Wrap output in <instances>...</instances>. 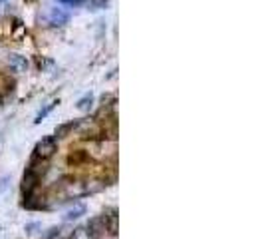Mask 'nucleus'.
I'll return each instance as SVG.
<instances>
[{"label":"nucleus","instance_id":"f257e3e1","mask_svg":"<svg viewBox=\"0 0 264 239\" xmlns=\"http://www.w3.org/2000/svg\"><path fill=\"white\" fill-rule=\"evenodd\" d=\"M44 18L50 26H64V24L70 22V12H68V8H64L60 4H54V6L46 8Z\"/></svg>","mask_w":264,"mask_h":239},{"label":"nucleus","instance_id":"f03ea898","mask_svg":"<svg viewBox=\"0 0 264 239\" xmlns=\"http://www.w3.org/2000/svg\"><path fill=\"white\" fill-rule=\"evenodd\" d=\"M54 152H56V138H52V136L40 140L38 146H36V156L38 158H50V156H54Z\"/></svg>","mask_w":264,"mask_h":239},{"label":"nucleus","instance_id":"7ed1b4c3","mask_svg":"<svg viewBox=\"0 0 264 239\" xmlns=\"http://www.w3.org/2000/svg\"><path fill=\"white\" fill-rule=\"evenodd\" d=\"M8 64L16 72H26L28 70V60H26V56H20V54H10L8 56Z\"/></svg>","mask_w":264,"mask_h":239},{"label":"nucleus","instance_id":"20e7f679","mask_svg":"<svg viewBox=\"0 0 264 239\" xmlns=\"http://www.w3.org/2000/svg\"><path fill=\"white\" fill-rule=\"evenodd\" d=\"M58 104H60V100H52V102H50L46 108H42V110L36 114V120H34V124H40V122H42V120H44V118H46V116H48V114H50V112H52V110H54Z\"/></svg>","mask_w":264,"mask_h":239},{"label":"nucleus","instance_id":"39448f33","mask_svg":"<svg viewBox=\"0 0 264 239\" xmlns=\"http://www.w3.org/2000/svg\"><path fill=\"white\" fill-rule=\"evenodd\" d=\"M86 214V206H78V208H74V210H70L68 214H66V222H74V220H80L82 216Z\"/></svg>","mask_w":264,"mask_h":239},{"label":"nucleus","instance_id":"423d86ee","mask_svg":"<svg viewBox=\"0 0 264 239\" xmlns=\"http://www.w3.org/2000/svg\"><path fill=\"white\" fill-rule=\"evenodd\" d=\"M54 2L64 6V8H80V6L88 4V0H54Z\"/></svg>","mask_w":264,"mask_h":239},{"label":"nucleus","instance_id":"0eeeda50","mask_svg":"<svg viewBox=\"0 0 264 239\" xmlns=\"http://www.w3.org/2000/svg\"><path fill=\"white\" fill-rule=\"evenodd\" d=\"M92 104H94V96H92V94H86L82 100H78V110L86 112V110L92 108Z\"/></svg>","mask_w":264,"mask_h":239},{"label":"nucleus","instance_id":"6e6552de","mask_svg":"<svg viewBox=\"0 0 264 239\" xmlns=\"http://www.w3.org/2000/svg\"><path fill=\"white\" fill-rule=\"evenodd\" d=\"M40 228H42V226L34 222V224H28L24 230H26V234H28V236H32V234H36V230H40Z\"/></svg>","mask_w":264,"mask_h":239},{"label":"nucleus","instance_id":"1a4fd4ad","mask_svg":"<svg viewBox=\"0 0 264 239\" xmlns=\"http://www.w3.org/2000/svg\"><path fill=\"white\" fill-rule=\"evenodd\" d=\"M8 182H10V178H8V176L0 178V194H2V192H4L6 188H8Z\"/></svg>","mask_w":264,"mask_h":239},{"label":"nucleus","instance_id":"9d476101","mask_svg":"<svg viewBox=\"0 0 264 239\" xmlns=\"http://www.w3.org/2000/svg\"><path fill=\"white\" fill-rule=\"evenodd\" d=\"M54 236H58V230H56V228H54V230H50V234H48L46 238H54Z\"/></svg>","mask_w":264,"mask_h":239}]
</instances>
